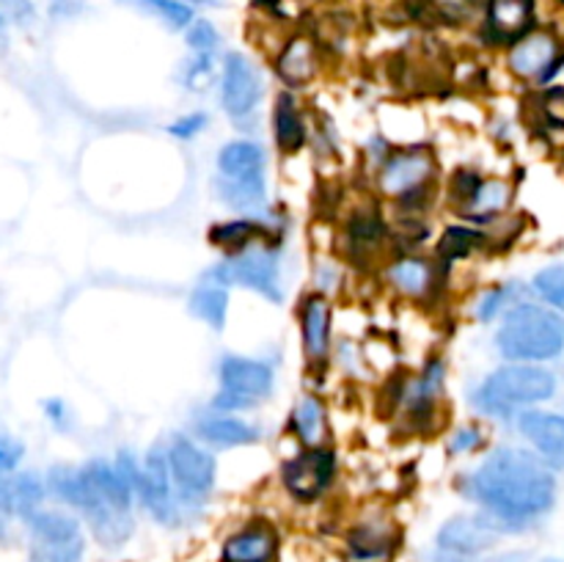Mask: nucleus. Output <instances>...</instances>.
<instances>
[{
	"mask_svg": "<svg viewBox=\"0 0 564 562\" xmlns=\"http://www.w3.org/2000/svg\"><path fill=\"white\" fill-rule=\"evenodd\" d=\"M510 196L512 193H510V185H507V182L485 180L482 176L460 209L474 220H494L505 213L507 204H510Z\"/></svg>",
	"mask_w": 564,
	"mask_h": 562,
	"instance_id": "obj_26",
	"label": "nucleus"
},
{
	"mask_svg": "<svg viewBox=\"0 0 564 562\" xmlns=\"http://www.w3.org/2000/svg\"><path fill=\"white\" fill-rule=\"evenodd\" d=\"M165 452H169L171 477H174V488L185 516L202 510L215 490V457L185 435H176Z\"/></svg>",
	"mask_w": 564,
	"mask_h": 562,
	"instance_id": "obj_7",
	"label": "nucleus"
},
{
	"mask_svg": "<svg viewBox=\"0 0 564 562\" xmlns=\"http://www.w3.org/2000/svg\"><path fill=\"white\" fill-rule=\"evenodd\" d=\"M270 364L248 356H226L220 361V391L215 395V411H246L273 391Z\"/></svg>",
	"mask_w": 564,
	"mask_h": 562,
	"instance_id": "obj_9",
	"label": "nucleus"
},
{
	"mask_svg": "<svg viewBox=\"0 0 564 562\" xmlns=\"http://www.w3.org/2000/svg\"><path fill=\"white\" fill-rule=\"evenodd\" d=\"M501 538L505 529L488 512L479 510L474 516L446 518L435 532V551L444 556L441 562H477L494 554Z\"/></svg>",
	"mask_w": 564,
	"mask_h": 562,
	"instance_id": "obj_8",
	"label": "nucleus"
},
{
	"mask_svg": "<svg viewBox=\"0 0 564 562\" xmlns=\"http://www.w3.org/2000/svg\"><path fill=\"white\" fill-rule=\"evenodd\" d=\"M463 494L477 501L505 534L527 532L554 507V468L521 446H499L468 474Z\"/></svg>",
	"mask_w": 564,
	"mask_h": 562,
	"instance_id": "obj_1",
	"label": "nucleus"
},
{
	"mask_svg": "<svg viewBox=\"0 0 564 562\" xmlns=\"http://www.w3.org/2000/svg\"><path fill=\"white\" fill-rule=\"evenodd\" d=\"M534 0H488V33L496 42L523 39L532 28Z\"/></svg>",
	"mask_w": 564,
	"mask_h": 562,
	"instance_id": "obj_18",
	"label": "nucleus"
},
{
	"mask_svg": "<svg viewBox=\"0 0 564 562\" xmlns=\"http://www.w3.org/2000/svg\"><path fill=\"white\" fill-rule=\"evenodd\" d=\"M330 325H334V309L325 295H306L301 306V342L303 353L314 367L328 361L330 353Z\"/></svg>",
	"mask_w": 564,
	"mask_h": 562,
	"instance_id": "obj_17",
	"label": "nucleus"
},
{
	"mask_svg": "<svg viewBox=\"0 0 564 562\" xmlns=\"http://www.w3.org/2000/svg\"><path fill=\"white\" fill-rule=\"evenodd\" d=\"M560 3H562V6H564V0H560Z\"/></svg>",
	"mask_w": 564,
	"mask_h": 562,
	"instance_id": "obj_44",
	"label": "nucleus"
},
{
	"mask_svg": "<svg viewBox=\"0 0 564 562\" xmlns=\"http://www.w3.org/2000/svg\"><path fill=\"white\" fill-rule=\"evenodd\" d=\"M402 551V529L386 512L356 518L341 534L345 562H394Z\"/></svg>",
	"mask_w": 564,
	"mask_h": 562,
	"instance_id": "obj_11",
	"label": "nucleus"
},
{
	"mask_svg": "<svg viewBox=\"0 0 564 562\" xmlns=\"http://www.w3.org/2000/svg\"><path fill=\"white\" fill-rule=\"evenodd\" d=\"M347 253L356 262H369L389 242V229L378 213H356L347 224Z\"/></svg>",
	"mask_w": 564,
	"mask_h": 562,
	"instance_id": "obj_20",
	"label": "nucleus"
},
{
	"mask_svg": "<svg viewBox=\"0 0 564 562\" xmlns=\"http://www.w3.org/2000/svg\"><path fill=\"white\" fill-rule=\"evenodd\" d=\"M262 99V80L259 72L246 55H226L224 72H220V102L235 121L251 119Z\"/></svg>",
	"mask_w": 564,
	"mask_h": 562,
	"instance_id": "obj_15",
	"label": "nucleus"
},
{
	"mask_svg": "<svg viewBox=\"0 0 564 562\" xmlns=\"http://www.w3.org/2000/svg\"><path fill=\"white\" fill-rule=\"evenodd\" d=\"M496 347L516 364L551 361L564 350V317L538 303H518L505 314Z\"/></svg>",
	"mask_w": 564,
	"mask_h": 562,
	"instance_id": "obj_3",
	"label": "nucleus"
},
{
	"mask_svg": "<svg viewBox=\"0 0 564 562\" xmlns=\"http://www.w3.org/2000/svg\"><path fill=\"white\" fill-rule=\"evenodd\" d=\"M207 121H209L207 114H202V110H198V114H187V116H182V119H176L174 125L169 127V132L176 138H193V136H198L204 127H207Z\"/></svg>",
	"mask_w": 564,
	"mask_h": 562,
	"instance_id": "obj_36",
	"label": "nucleus"
},
{
	"mask_svg": "<svg viewBox=\"0 0 564 562\" xmlns=\"http://www.w3.org/2000/svg\"><path fill=\"white\" fill-rule=\"evenodd\" d=\"M543 562H564V560H543Z\"/></svg>",
	"mask_w": 564,
	"mask_h": 562,
	"instance_id": "obj_42",
	"label": "nucleus"
},
{
	"mask_svg": "<svg viewBox=\"0 0 564 562\" xmlns=\"http://www.w3.org/2000/svg\"><path fill=\"white\" fill-rule=\"evenodd\" d=\"M0 516H3V512H0ZM6 538H9V529H6V521H3V518H0V543H3Z\"/></svg>",
	"mask_w": 564,
	"mask_h": 562,
	"instance_id": "obj_41",
	"label": "nucleus"
},
{
	"mask_svg": "<svg viewBox=\"0 0 564 562\" xmlns=\"http://www.w3.org/2000/svg\"><path fill=\"white\" fill-rule=\"evenodd\" d=\"M518 430L551 468H564V417L551 411H523Z\"/></svg>",
	"mask_w": 564,
	"mask_h": 562,
	"instance_id": "obj_16",
	"label": "nucleus"
},
{
	"mask_svg": "<svg viewBox=\"0 0 564 562\" xmlns=\"http://www.w3.org/2000/svg\"><path fill=\"white\" fill-rule=\"evenodd\" d=\"M0 14L3 20L9 17L14 22H28L33 17V3L31 0H0Z\"/></svg>",
	"mask_w": 564,
	"mask_h": 562,
	"instance_id": "obj_38",
	"label": "nucleus"
},
{
	"mask_svg": "<svg viewBox=\"0 0 564 562\" xmlns=\"http://www.w3.org/2000/svg\"><path fill=\"white\" fill-rule=\"evenodd\" d=\"M198 439L207 444L220 446V450H231V446H248L259 441V430L251 422L240 417H220V413H209L196 424Z\"/></svg>",
	"mask_w": 564,
	"mask_h": 562,
	"instance_id": "obj_21",
	"label": "nucleus"
},
{
	"mask_svg": "<svg viewBox=\"0 0 564 562\" xmlns=\"http://www.w3.org/2000/svg\"><path fill=\"white\" fill-rule=\"evenodd\" d=\"M0 25H3V14H0Z\"/></svg>",
	"mask_w": 564,
	"mask_h": 562,
	"instance_id": "obj_43",
	"label": "nucleus"
},
{
	"mask_svg": "<svg viewBox=\"0 0 564 562\" xmlns=\"http://www.w3.org/2000/svg\"><path fill=\"white\" fill-rule=\"evenodd\" d=\"M44 408H47V417L53 419L55 424H64V419H66V408H64V402H61V400H50L47 406H44Z\"/></svg>",
	"mask_w": 564,
	"mask_h": 562,
	"instance_id": "obj_40",
	"label": "nucleus"
},
{
	"mask_svg": "<svg viewBox=\"0 0 564 562\" xmlns=\"http://www.w3.org/2000/svg\"><path fill=\"white\" fill-rule=\"evenodd\" d=\"M325 406L319 397L303 395L292 411V430L301 439L303 446H319L325 439Z\"/></svg>",
	"mask_w": 564,
	"mask_h": 562,
	"instance_id": "obj_28",
	"label": "nucleus"
},
{
	"mask_svg": "<svg viewBox=\"0 0 564 562\" xmlns=\"http://www.w3.org/2000/svg\"><path fill=\"white\" fill-rule=\"evenodd\" d=\"M435 154L427 147H405L386 154L378 171V185L386 196L397 198L405 207L422 209L433 193L435 182Z\"/></svg>",
	"mask_w": 564,
	"mask_h": 562,
	"instance_id": "obj_5",
	"label": "nucleus"
},
{
	"mask_svg": "<svg viewBox=\"0 0 564 562\" xmlns=\"http://www.w3.org/2000/svg\"><path fill=\"white\" fill-rule=\"evenodd\" d=\"M135 496L143 505V510L149 512V518H154L160 527L180 529L187 521L185 510L180 505V496H176L174 477H171L169 452L160 450V446L149 450L147 463L141 466Z\"/></svg>",
	"mask_w": 564,
	"mask_h": 562,
	"instance_id": "obj_12",
	"label": "nucleus"
},
{
	"mask_svg": "<svg viewBox=\"0 0 564 562\" xmlns=\"http://www.w3.org/2000/svg\"><path fill=\"white\" fill-rule=\"evenodd\" d=\"M220 180L231 182H262L264 180V152L251 141H231L218 154Z\"/></svg>",
	"mask_w": 564,
	"mask_h": 562,
	"instance_id": "obj_19",
	"label": "nucleus"
},
{
	"mask_svg": "<svg viewBox=\"0 0 564 562\" xmlns=\"http://www.w3.org/2000/svg\"><path fill=\"white\" fill-rule=\"evenodd\" d=\"M191 312L215 331H224L226 314H229V292L215 281L202 279V284L191 295Z\"/></svg>",
	"mask_w": 564,
	"mask_h": 562,
	"instance_id": "obj_27",
	"label": "nucleus"
},
{
	"mask_svg": "<svg viewBox=\"0 0 564 562\" xmlns=\"http://www.w3.org/2000/svg\"><path fill=\"white\" fill-rule=\"evenodd\" d=\"M556 391L554 372L534 364H510L485 378L479 386L477 406L490 417H510L516 408L538 406L551 400Z\"/></svg>",
	"mask_w": 564,
	"mask_h": 562,
	"instance_id": "obj_4",
	"label": "nucleus"
},
{
	"mask_svg": "<svg viewBox=\"0 0 564 562\" xmlns=\"http://www.w3.org/2000/svg\"><path fill=\"white\" fill-rule=\"evenodd\" d=\"M55 499L80 512L94 543L105 551H121L135 534V488L108 461H88L83 468L55 466L47 474Z\"/></svg>",
	"mask_w": 564,
	"mask_h": 562,
	"instance_id": "obj_2",
	"label": "nucleus"
},
{
	"mask_svg": "<svg viewBox=\"0 0 564 562\" xmlns=\"http://www.w3.org/2000/svg\"><path fill=\"white\" fill-rule=\"evenodd\" d=\"M510 292H512V287H494V290L485 292V295L479 298V306H477L479 320H485V323H488V320H494L496 314L507 306V301H510Z\"/></svg>",
	"mask_w": 564,
	"mask_h": 562,
	"instance_id": "obj_35",
	"label": "nucleus"
},
{
	"mask_svg": "<svg viewBox=\"0 0 564 562\" xmlns=\"http://www.w3.org/2000/svg\"><path fill=\"white\" fill-rule=\"evenodd\" d=\"M562 61V44L554 33L529 31L527 36L512 44L507 64H510L512 75L521 80H538L540 86H545L560 75Z\"/></svg>",
	"mask_w": 564,
	"mask_h": 562,
	"instance_id": "obj_14",
	"label": "nucleus"
},
{
	"mask_svg": "<svg viewBox=\"0 0 564 562\" xmlns=\"http://www.w3.org/2000/svg\"><path fill=\"white\" fill-rule=\"evenodd\" d=\"M264 235V226L257 224L251 218H235L226 220V224L213 226L209 231V240L220 248H231V251H242V248L253 246L259 237Z\"/></svg>",
	"mask_w": 564,
	"mask_h": 562,
	"instance_id": "obj_31",
	"label": "nucleus"
},
{
	"mask_svg": "<svg viewBox=\"0 0 564 562\" xmlns=\"http://www.w3.org/2000/svg\"><path fill=\"white\" fill-rule=\"evenodd\" d=\"M86 534L66 540H31L28 562H86Z\"/></svg>",
	"mask_w": 564,
	"mask_h": 562,
	"instance_id": "obj_30",
	"label": "nucleus"
},
{
	"mask_svg": "<svg viewBox=\"0 0 564 562\" xmlns=\"http://www.w3.org/2000/svg\"><path fill=\"white\" fill-rule=\"evenodd\" d=\"M317 75V50H314L308 36H292L290 42L281 47L279 55V77L286 86L297 88L312 83Z\"/></svg>",
	"mask_w": 564,
	"mask_h": 562,
	"instance_id": "obj_23",
	"label": "nucleus"
},
{
	"mask_svg": "<svg viewBox=\"0 0 564 562\" xmlns=\"http://www.w3.org/2000/svg\"><path fill=\"white\" fill-rule=\"evenodd\" d=\"M273 136L284 154H295L306 147V119L297 108L295 97L286 91L279 94L273 108Z\"/></svg>",
	"mask_w": 564,
	"mask_h": 562,
	"instance_id": "obj_24",
	"label": "nucleus"
},
{
	"mask_svg": "<svg viewBox=\"0 0 564 562\" xmlns=\"http://www.w3.org/2000/svg\"><path fill=\"white\" fill-rule=\"evenodd\" d=\"M485 242V235L471 226H449V229L441 235L438 248H435V259H438V268H449L457 259H466L477 251Z\"/></svg>",
	"mask_w": 564,
	"mask_h": 562,
	"instance_id": "obj_29",
	"label": "nucleus"
},
{
	"mask_svg": "<svg viewBox=\"0 0 564 562\" xmlns=\"http://www.w3.org/2000/svg\"><path fill=\"white\" fill-rule=\"evenodd\" d=\"M187 47L196 50V53H213V50L218 47V31H215L213 22H191V25H187Z\"/></svg>",
	"mask_w": 564,
	"mask_h": 562,
	"instance_id": "obj_34",
	"label": "nucleus"
},
{
	"mask_svg": "<svg viewBox=\"0 0 564 562\" xmlns=\"http://www.w3.org/2000/svg\"><path fill=\"white\" fill-rule=\"evenodd\" d=\"M336 479V455L328 446H303L281 463V485L297 505H314Z\"/></svg>",
	"mask_w": 564,
	"mask_h": 562,
	"instance_id": "obj_10",
	"label": "nucleus"
},
{
	"mask_svg": "<svg viewBox=\"0 0 564 562\" xmlns=\"http://www.w3.org/2000/svg\"><path fill=\"white\" fill-rule=\"evenodd\" d=\"M534 290L540 292L543 301H549L556 312H564V268L551 264L534 275Z\"/></svg>",
	"mask_w": 564,
	"mask_h": 562,
	"instance_id": "obj_33",
	"label": "nucleus"
},
{
	"mask_svg": "<svg viewBox=\"0 0 564 562\" xmlns=\"http://www.w3.org/2000/svg\"><path fill=\"white\" fill-rule=\"evenodd\" d=\"M204 279L215 281L220 287H246V290L259 292V295L270 298V301H281V264L279 253L270 246H253L242 248L235 257L224 259L215 268L204 273Z\"/></svg>",
	"mask_w": 564,
	"mask_h": 562,
	"instance_id": "obj_6",
	"label": "nucleus"
},
{
	"mask_svg": "<svg viewBox=\"0 0 564 562\" xmlns=\"http://www.w3.org/2000/svg\"><path fill=\"white\" fill-rule=\"evenodd\" d=\"M479 444H482V430H479V428H463V430H457V433H455L449 450H452V455H466V452L477 450Z\"/></svg>",
	"mask_w": 564,
	"mask_h": 562,
	"instance_id": "obj_37",
	"label": "nucleus"
},
{
	"mask_svg": "<svg viewBox=\"0 0 564 562\" xmlns=\"http://www.w3.org/2000/svg\"><path fill=\"white\" fill-rule=\"evenodd\" d=\"M22 455V446L14 444V441H6L0 439V472H11V468L17 466V461H20Z\"/></svg>",
	"mask_w": 564,
	"mask_h": 562,
	"instance_id": "obj_39",
	"label": "nucleus"
},
{
	"mask_svg": "<svg viewBox=\"0 0 564 562\" xmlns=\"http://www.w3.org/2000/svg\"><path fill=\"white\" fill-rule=\"evenodd\" d=\"M284 560V534L279 523L257 516L224 534L218 545V562H281Z\"/></svg>",
	"mask_w": 564,
	"mask_h": 562,
	"instance_id": "obj_13",
	"label": "nucleus"
},
{
	"mask_svg": "<svg viewBox=\"0 0 564 562\" xmlns=\"http://www.w3.org/2000/svg\"><path fill=\"white\" fill-rule=\"evenodd\" d=\"M408 413H411L416 422H427L433 419L435 408H438L441 391H444V361L433 358L427 367L422 369L416 380L408 386Z\"/></svg>",
	"mask_w": 564,
	"mask_h": 562,
	"instance_id": "obj_22",
	"label": "nucleus"
},
{
	"mask_svg": "<svg viewBox=\"0 0 564 562\" xmlns=\"http://www.w3.org/2000/svg\"><path fill=\"white\" fill-rule=\"evenodd\" d=\"M119 3L135 6V9L147 11V14H154L165 25L174 28V31L187 28L193 22V9L187 3H182V0H119Z\"/></svg>",
	"mask_w": 564,
	"mask_h": 562,
	"instance_id": "obj_32",
	"label": "nucleus"
},
{
	"mask_svg": "<svg viewBox=\"0 0 564 562\" xmlns=\"http://www.w3.org/2000/svg\"><path fill=\"white\" fill-rule=\"evenodd\" d=\"M438 262L424 257H402L389 264V281L411 298H424L438 281Z\"/></svg>",
	"mask_w": 564,
	"mask_h": 562,
	"instance_id": "obj_25",
	"label": "nucleus"
}]
</instances>
